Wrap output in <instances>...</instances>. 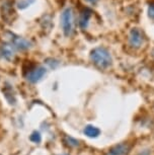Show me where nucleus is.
Segmentation results:
<instances>
[{
	"label": "nucleus",
	"mask_w": 154,
	"mask_h": 155,
	"mask_svg": "<svg viewBox=\"0 0 154 155\" xmlns=\"http://www.w3.org/2000/svg\"><path fill=\"white\" fill-rule=\"evenodd\" d=\"M0 55L5 60L11 61L14 58V47L11 44H3L0 48Z\"/></svg>",
	"instance_id": "obj_7"
},
{
	"label": "nucleus",
	"mask_w": 154,
	"mask_h": 155,
	"mask_svg": "<svg viewBox=\"0 0 154 155\" xmlns=\"http://www.w3.org/2000/svg\"><path fill=\"white\" fill-rule=\"evenodd\" d=\"M92 15V11L88 8H84V9L80 12V16H79V25L82 30H85V28L88 27L89 23V19Z\"/></svg>",
	"instance_id": "obj_8"
},
{
	"label": "nucleus",
	"mask_w": 154,
	"mask_h": 155,
	"mask_svg": "<svg viewBox=\"0 0 154 155\" xmlns=\"http://www.w3.org/2000/svg\"><path fill=\"white\" fill-rule=\"evenodd\" d=\"M11 43H12L13 47L19 49V50H28V48H31V43L28 40H25V38L21 37H16L12 35L10 38Z\"/></svg>",
	"instance_id": "obj_6"
},
{
	"label": "nucleus",
	"mask_w": 154,
	"mask_h": 155,
	"mask_svg": "<svg viewBox=\"0 0 154 155\" xmlns=\"http://www.w3.org/2000/svg\"><path fill=\"white\" fill-rule=\"evenodd\" d=\"M61 25H62L64 35L67 37L71 36L72 33H73V25H74L72 8L68 7L62 12V15H61Z\"/></svg>",
	"instance_id": "obj_2"
},
{
	"label": "nucleus",
	"mask_w": 154,
	"mask_h": 155,
	"mask_svg": "<svg viewBox=\"0 0 154 155\" xmlns=\"http://www.w3.org/2000/svg\"><path fill=\"white\" fill-rule=\"evenodd\" d=\"M34 2V0H20V1L17 2V7H18L19 9H25V8L30 6Z\"/></svg>",
	"instance_id": "obj_12"
},
{
	"label": "nucleus",
	"mask_w": 154,
	"mask_h": 155,
	"mask_svg": "<svg viewBox=\"0 0 154 155\" xmlns=\"http://www.w3.org/2000/svg\"><path fill=\"white\" fill-rule=\"evenodd\" d=\"M11 87L10 85H8L7 84V86H5V88L3 89V91H4V95H5V97H6V99L8 101H9V104H14L15 102V98H14V95H13V93L11 92Z\"/></svg>",
	"instance_id": "obj_11"
},
{
	"label": "nucleus",
	"mask_w": 154,
	"mask_h": 155,
	"mask_svg": "<svg viewBox=\"0 0 154 155\" xmlns=\"http://www.w3.org/2000/svg\"><path fill=\"white\" fill-rule=\"evenodd\" d=\"M63 142H64V144L66 146H68V147H77V146L79 145V141L70 136H64Z\"/></svg>",
	"instance_id": "obj_10"
},
{
	"label": "nucleus",
	"mask_w": 154,
	"mask_h": 155,
	"mask_svg": "<svg viewBox=\"0 0 154 155\" xmlns=\"http://www.w3.org/2000/svg\"><path fill=\"white\" fill-rule=\"evenodd\" d=\"M30 140L34 143H40L41 140H42V137H41V134L39 132L34 131V132L31 133V135L30 136Z\"/></svg>",
	"instance_id": "obj_13"
},
{
	"label": "nucleus",
	"mask_w": 154,
	"mask_h": 155,
	"mask_svg": "<svg viewBox=\"0 0 154 155\" xmlns=\"http://www.w3.org/2000/svg\"><path fill=\"white\" fill-rule=\"evenodd\" d=\"M131 150V145L129 143L123 142L113 146L109 149L106 155H128Z\"/></svg>",
	"instance_id": "obj_5"
},
{
	"label": "nucleus",
	"mask_w": 154,
	"mask_h": 155,
	"mask_svg": "<svg viewBox=\"0 0 154 155\" xmlns=\"http://www.w3.org/2000/svg\"><path fill=\"white\" fill-rule=\"evenodd\" d=\"M148 15H149L150 18L154 19V1L149 2V5H148Z\"/></svg>",
	"instance_id": "obj_14"
},
{
	"label": "nucleus",
	"mask_w": 154,
	"mask_h": 155,
	"mask_svg": "<svg viewBox=\"0 0 154 155\" xmlns=\"http://www.w3.org/2000/svg\"><path fill=\"white\" fill-rule=\"evenodd\" d=\"M90 59L95 66L100 69H106L112 65V55L103 47H97L90 53Z\"/></svg>",
	"instance_id": "obj_1"
},
{
	"label": "nucleus",
	"mask_w": 154,
	"mask_h": 155,
	"mask_svg": "<svg viewBox=\"0 0 154 155\" xmlns=\"http://www.w3.org/2000/svg\"><path fill=\"white\" fill-rule=\"evenodd\" d=\"M61 155H67V154H61Z\"/></svg>",
	"instance_id": "obj_17"
},
{
	"label": "nucleus",
	"mask_w": 154,
	"mask_h": 155,
	"mask_svg": "<svg viewBox=\"0 0 154 155\" xmlns=\"http://www.w3.org/2000/svg\"><path fill=\"white\" fill-rule=\"evenodd\" d=\"M129 45L132 48L138 49L143 45L144 43V35L139 30V28H132L129 33V38H128Z\"/></svg>",
	"instance_id": "obj_3"
},
{
	"label": "nucleus",
	"mask_w": 154,
	"mask_h": 155,
	"mask_svg": "<svg viewBox=\"0 0 154 155\" xmlns=\"http://www.w3.org/2000/svg\"><path fill=\"white\" fill-rule=\"evenodd\" d=\"M84 134L89 138H97L100 134V130L92 125H87L84 129Z\"/></svg>",
	"instance_id": "obj_9"
},
{
	"label": "nucleus",
	"mask_w": 154,
	"mask_h": 155,
	"mask_svg": "<svg viewBox=\"0 0 154 155\" xmlns=\"http://www.w3.org/2000/svg\"><path fill=\"white\" fill-rule=\"evenodd\" d=\"M46 74V69L42 66H34L27 74V79L31 83H37Z\"/></svg>",
	"instance_id": "obj_4"
},
{
	"label": "nucleus",
	"mask_w": 154,
	"mask_h": 155,
	"mask_svg": "<svg viewBox=\"0 0 154 155\" xmlns=\"http://www.w3.org/2000/svg\"><path fill=\"white\" fill-rule=\"evenodd\" d=\"M86 2H88V3H90L92 5H94V4H97V1L98 0H85Z\"/></svg>",
	"instance_id": "obj_16"
},
{
	"label": "nucleus",
	"mask_w": 154,
	"mask_h": 155,
	"mask_svg": "<svg viewBox=\"0 0 154 155\" xmlns=\"http://www.w3.org/2000/svg\"><path fill=\"white\" fill-rule=\"evenodd\" d=\"M137 155H151V152H150L149 149H145V150L139 152Z\"/></svg>",
	"instance_id": "obj_15"
}]
</instances>
